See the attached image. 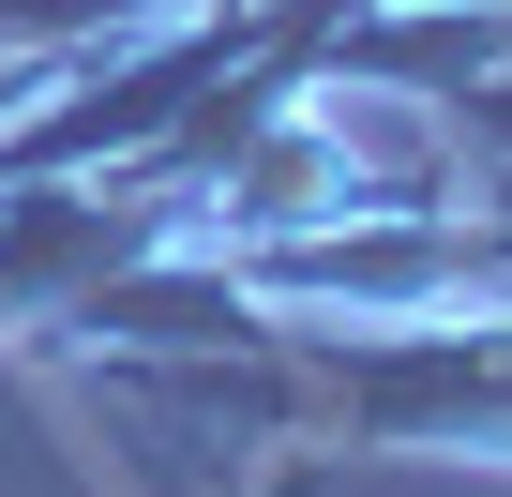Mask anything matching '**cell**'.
<instances>
[{
	"label": "cell",
	"mask_w": 512,
	"mask_h": 497,
	"mask_svg": "<svg viewBox=\"0 0 512 497\" xmlns=\"http://www.w3.org/2000/svg\"><path fill=\"white\" fill-rule=\"evenodd\" d=\"M302 437L317 467L347 452H452L512 467V302H437V317H302Z\"/></svg>",
	"instance_id": "obj_1"
}]
</instances>
